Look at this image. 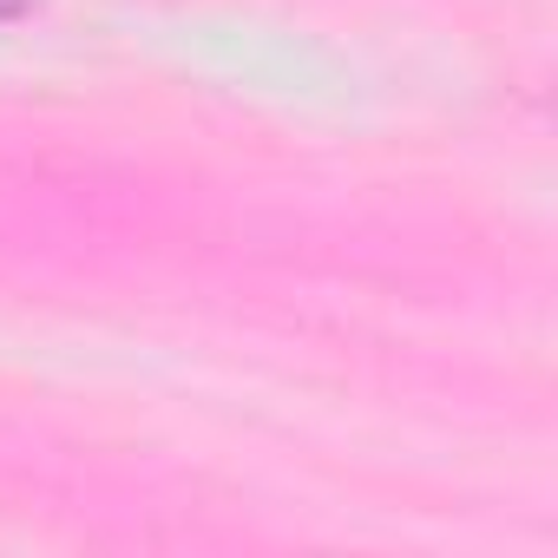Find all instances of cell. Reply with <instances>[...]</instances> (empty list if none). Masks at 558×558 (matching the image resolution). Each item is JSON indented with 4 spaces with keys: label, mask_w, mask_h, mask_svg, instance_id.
<instances>
[]
</instances>
